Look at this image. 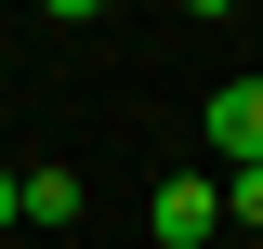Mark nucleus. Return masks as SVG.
<instances>
[{
    "instance_id": "nucleus-4",
    "label": "nucleus",
    "mask_w": 263,
    "mask_h": 249,
    "mask_svg": "<svg viewBox=\"0 0 263 249\" xmlns=\"http://www.w3.org/2000/svg\"><path fill=\"white\" fill-rule=\"evenodd\" d=\"M224 223H250V236H263V171H224Z\"/></svg>"
},
{
    "instance_id": "nucleus-3",
    "label": "nucleus",
    "mask_w": 263,
    "mask_h": 249,
    "mask_svg": "<svg viewBox=\"0 0 263 249\" xmlns=\"http://www.w3.org/2000/svg\"><path fill=\"white\" fill-rule=\"evenodd\" d=\"M13 223L66 236V223H79V171H13Z\"/></svg>"
},
{
    "instance_id": "nucleus-1",
    "label": "nucleus",
    "mask_w": 263,
    "mask_h": 249,
    "mask_svg": "<svg viewBox=\"0 0 263 249\" xmlns=\"http://www.w3.org/2000/svg\"><path fill=\"white\" fill-rule=\"evenodd\" d=\"M145 223H158V249H211L224 236V171H171L145 197Z\"/></svg>"
},
{
    "instance_id": "nucleus-5",
    "label": "nucleus",
    "mask_w": 263,
    "mask_h": 249,
    "mask_svg": "<svg viewBox=\"0 0 263 249\" xmlns=\"http://www.w3.org/2000/svg\"><path fill=\"white\" fill-rule=\"evenodd\" d=\"M0 223H13V171H0Z\"/></svg>"
},
{
    "instance_id": "nucleus-2",
    "label": "nucleus",
    "mask_w": 263,
    "mask_h": 249,
    "mask_svg": "<svg viewBox=\"0 0 263 249\" xmlns=\"http://www.w3.org/2000/svg\"><path fill=\"white\" fill-rule=\"evenodd\" d=\"M197 144L224 157V171H263V79H224V92L197 105Z\"/></svg>"
}]
</instances>
